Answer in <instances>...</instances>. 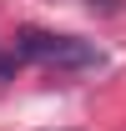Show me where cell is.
<instances>
[{"label": "cell", "mask_w": 126, "mask_h": 131, "mask_svg": "<svg viewBox=\"0 0 126 131\" xmlns=\"http://www.w3.org/2000/svg\"><path fill=\"white\" fill-rule=\"evenodd\" d=\"M15 61H30V66H56V71H101L106 56L96 40H81V35H61V30H25L15 35Z\"/></svg>", "instance_id": "obj_1"}, {"label": "cell", "mask_w": 126, "mask_h": 131, "mask_svg": "<svg viewBox=\"0 0 126 131\" xmlns=\"http://www.w3.org/2000/svg\"><path fill=\"white\" fill-rule=\"evenodd\" d=\"M10 71H15V56H5V50H0V81H5Z\"/></svg>", "instance_id": "obj_2"}]
</instances>
